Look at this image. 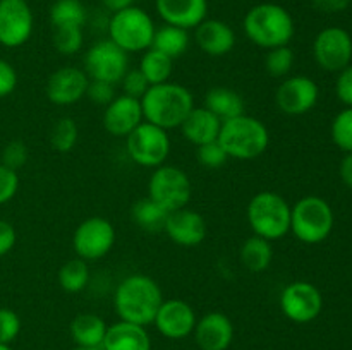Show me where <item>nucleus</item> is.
I'll list each match as a JSON object with an SVG mask.
<instances>
[{"instance_id":"obj_1","label":"nucleus","mask_w":352,"mask_h":350,"mask_svg":"<svg viewBox=\"0 0 352 350\" xmlns=\"http://www.w3.org/2000/svg\"><path fill=\"white\" fill-rule=\"evenodd\" d=\"M162 302L160 285L146 275H129L117 285L113 294V307L120 321L140 326L153 325Z\"/></svg>"},{"instance_id":"obj_2","label":"nucleus","mask_w":352,"mask_h":350,"mask_svg":"<svg viewBox=\"0 0 352 350\" xmlns=\"http://www.w3.org/2000/svg\"><path fill=\"white\" fill-rule=\"evenodd\" d=\"M141 108L146 122L168 130L182 126L195 108V98L186 86L168 81L150 86L141 98Z\"/></svg>"},{"instance_id":"obj_3","label":"nucleus","mask_w":352,"mask_h":350,"mask_svg":"<svg viewBox=\"0 0 352 350\" xmlns=\"http://www.w3.org/2000/svg\"><path fill=\"white\" fill-rule=\"evenodd\" d=\"M243 27L248 40L265 50L289 45L296 31L291 12L272 2L251 7L244 16Z\"/></svg>"},{"instance_id":"obj_4","label":"nucleus","mask_w":352,"mask_h":350,"mask_svg":"<svg viewBox=\"0 0 352 350\" xmlns=\"http://www.w3.org/2000/svg\"><path fill=\"white\" fill-rule=\"evenodd\" d=\"M219 143L234 160H254L267 151L270 144V132L267 126L256 117L243 113L239 117L222 122Z\"/></svg>"},{"instance_id":"obj_5","label":"nucleus","mask_w":352,"mask_h":350,"mask_svg":"<svg viewBox=\"0 0 352 350\" xmlns=\"http://www.w3.org/2000/svg\"><path fill=\"white\" fill-rule=\"evenodd\" d=\"M246 213L253 235L274 242L291 232V206L277 192L261 191L254 194L248 202Z\"/></svg>"},{"instance_id":"obj_6","label":"nucleus","mask_w":352,"mask_h":350,"mask_svg":"<svg viewBox=\"0 0 352 350\" xmlns=\"http://www.w3.org/2000/svg\"><path fill=\"white\" fill-rule=\"evenodd\" d=\"M155 23L146 10L141 7H129L112 14L107 24L109 40L127 54L146 51L151 48L155 36Z\"/></svg>"},{"instance_id":"obj_7","label":"nucleus","mask_w":352,"mask_h":350,"mask_svg":"<svg viewBox=\"0 0 352 350\" xmlns=\"http://www.w3.org/2000/svg\"><path fill=\"white\" fill-rule=\"evenodd\" d=\"M333 229V211L325 199L306 196L291 208V232L305 244H320Z\"/></svg>"},{"instance_id":"obj_8","label":"nucleus","mask_w":352,"mask_h":350,"mask_svg":"<svg viewBox=\"0 0 352 350\" xmlns=\"http://www.w3.org/2000/svg\"><path fill=\"white\" fill-rule=\"evenodd\" d=\"M192 185L188 174L174 165L157 167L148 180V198L168 213L186 208L191 201Z\"/></svg>"},{"instance_id":"obj_9","label":"nucleus","mask_w":352,"mask_h":350,"mask_svg":"<svg viewBox=\"0 0 352 350\" xmlns=\"http://www.w3.org/2000/svg\"><path fill=\"white\" fill-rule=\"evenodd\" d=\"M126 150L136 165L157 168L165 165L170 154V137L165 129L144 120L126 137Z\"/></svg>"},{"instance_id":"obj_10","label":"nucleus","mask_w":352,"mask_h":350,"mask_svg":"<svg viewBox=\"0 0 352 350\" xmlns=\"http://www.w3.org/2000/svg\"><path fill=\"white\" fill-rule=\"evenodd\" d=\"M82 71L93 81L110 82L116 86L129 71V54L109 38L100 40L86 51Z\"/></svg>"},{"instance_id":"obj_11","label":"nucleus","mask_w":352,"mask_h":350,"mask_svg":"<svg viewBox=\"0 0 352 350\" xmlns=\"http://www.w3.org/2000/svg\"><path fill=\"white\" fill-rule=\"evenodd\" d=\"M116 244V229L103 216H91L79 223L72 235V249L85 261H98L112 250Z\"/></svg>"},{"instance_id":"obj_12","label":"nucleus","mask_w":352,"mask_h":350,"mask_svg":"<svg viewBox=\"0 0 352 350\" xmlns=\"http://www.w3.org/2000/svg\"><path fill=\"white\" fill-rule=\"evenodd\" d=\"M316 64L329 72H340L351 65L352 38L342 27H325L313 43Z\"/></svg>"},{"instance_id":"obj_13","label":"nucleus","mask_w":352,"mask_h":350,"mask_svg":"<svg viewBox=\"0 0 352 350\" xmlns=\"http://www.w3.org/2000/svg\"><path fill=\"white\" fill-rule=\"evenodd\" d=\"M33 10L26 0H0V45L17 48L33 34Z\"/></svg>"},{"instance_id":"obj_14","label":"nucleus","mask_w":352,"mask_h":350,"mask_svg":"<svg viewBox=\"0 0 352 350\" xmlns=\"http://www.w3.org/2000/svg\"><path fill=\"white\" fill-rule=\"evenodd\" d=\"M323 297L309 281H292L282 290L280 309L287 319L294 323H309L322 312Z\"/></svg>"},{"instance_id":"obj_15","label":"nucleus","mask_w":352,"mask_h":350,"mask_svg":"<svg viewBox=\"0 0 352 350\" xmlns=\"http://www.w3.org/2000/svg\"><path fill=\"white\" fill-rule=\"evenodd\" d=\"M318 84L308 75H292L284 79L275 91L278 110L287 115H302L318 102Z\"/></svg>"},{"instance_id":"obj_16","label":"nucleus","mask_w":352,"mask_h":350,"mask_svg":"<svg viewBox=\"0 0 352 350\" xmlns=\"http://www.w3.org/2000/svg\"><path fill=\"white\" fill-rule=\"evenodd\" d=\"M198 318L191 305L182 299H168L162 302L153 319L155 328L168 340H182L195 331Z\"/></svg>"},{"instance_id":"obj_17","label":"nucleus","mask_w":352,"mask_h":350,"mask_svg":"<svg viewBox=\"0 0 352 350\" xmlns=\"http://www.w3.org/2000/svg\"><path fill=\"white\" fill-rule=\"evenodd\" d=\"M89 84V78L79 67H60L50 74L45 95L54 105L67 106L74 105L86 96V88Z\"/></svg>"},{"instance_id":"obj_18","label":"nucleus","mask_w":352,"mask_h":350,"mask_svg":"<svg viewBox=\"0 0 352 350\" xmlns=\"http://www.w3.org/2000/svg\"><path fill=\"white\" fill-rule=\"evenodd\" d=\"M141 122H144L141 100L127 95L116 96L103 112V127L113 137H127Z\"/></svg>"},{"instance_id":"obj_19","label":"nucleus","mask_w":352,"mask_h":350,"mask_svg":"<svg viewBox=\"0 0 352 350\" xmlns=\"http://www.w3.org/2000/svg\"><path fill=\"white\" fill-rule=\"evenodd\" d=\"M164 232L177 246L198 247L206 239V222L198 211L186 206L168 213Z\"/></svg>"},{"instance_id":"obj_20","label":"nucleus","mask_w":352,"mask_h":350,"mask_svg":"<svg viewBox=\"0 0 352 350\" xmlns=\"http://www.w3.org/2000/svg\"><path fill=\"white\" fill-rule=\"evenodd\" d=\"M195 342L201 350H227L234 340V325L223 312H206L196 321Z\"/></svg>"},{"instance_id":"obj_21","label":"nucleus","mask_w":352,"mask_h":350,"mask_svg":"<svg viewBox=\"0 0 352 350\" xmlns=\"http://www.w3.org/2000/svg\"><path fill=\"white\" fill-rule=\"evenodd\" d=\"M155 9L165 24L195 30L208 16V0H155Z\"/></svg>"},{"instance_id":"obj_22","label":"nucleus","mask_w":352,"mask_h":350,"mask_svg":"<svg viewBox=\"0 0 352 350\" xmlns=\"http://www.w3.org/2000/svg\"><path fill=\"white\" fill-rule=\"evenodd\" d=\"M195 41L210 57H223L236 47V33L226 21L206 17L195 27Z\"/></svg>"},{"instance_id":"obj_23","label":"nucleus","mask_w":352,"mask_h":350,"mask_svg":"<svg viewBox=\"0 0 352 350\" xmlns=\"http://www.w3.org/2000/svg\"><path fill=\"white\" fill-rule=\"evenodd\" d=\"M102 350H151V338L146 326L119 321L107 328Z\"/></svg>"},{"instance_id":"obj_24","label":"nucleus","mask_w":352,"mask_h":350,"mask_svg":"<svg viewBox=\"0 0 352 350\" xmlns=\"http://www.w3.org/2000/svg\"><path fill=\"white\" fill-rule=\"evenodd\" d=\"M220 127H222V120L219 117L213 115L205 106H195L179 129L182 130V136L189 143L201 146V144L219 139Z\"/></svg>"},{"instance_id":"obj_25","label":"nucleus","mask_w":352,"mask_h":350,"mask_svg":"<svg viewBox=\"0 0 352 350\" xmlns=\"http://www.w3.org/2000/svg\"><path fill=\"white\" fill-rule=\"evenodd\" d=\"M107 323L93 312L78 314L71 323V336L76 347L102 349L103 338L107 335Z\"/></svg>"},{"instance_id":"obj_26","label":"nucleus","mask_w":352,"mask_h":350,"mask_svg":"<svg viewBox=\"0 0 352 350\" xmlns=\"http://www.w3.org/2000/svg\"><path fill=\"white\" fill-rule=\"evenodd\" d=\"M205 108H208L222 122L246 113L244 112L246 105H244L243 96L234 91V89L226 88V86H217V88H212L206 93Z\"/></svg>"},{"instance_id":"obj_27","label":"nucleus","mask_w":352,"mask_h":350,"mask_svg":"<svg viewBox=\"0 0 352 350\" xmlns=\"http://www.w3.org/2000/svg\"><path fill=\"white\" fill-rule=\"evenodd\" d=\"M241 263L251 273H263L274 261V247L270 240L253 235L241 246Z\"/></svg>"},{"instance_id":"obj_28","label":"nucleus","mask_w":352,"mask_h":350,"mask_svg":"<svg viewBox=\"0 0 352 350\" xmlns=\"http://www.w3.org/2000/svg\"><path fill=\"white\" fill-rule=\"evenodd\" d=\"M189 47V31L182 27L164 24L162 27L155 30L153 43L151 48L162 51L164 55L170 57L172 60L182 57Z\"/></svg>"},{"instance_id":"obj_29","label":"nucleus","mask_w":352,"mask_h":350,"mask_svg":"<svg viewBox=\"0 0 352 350\" xmlns=\"http://www.w3.org/2000/svg\"><path fill=\"white\" fill-rule=\"evenodd\" d=\"M131 216H133L134 223L144 232L158 233L164 232L168 211L146 196V198H141L134 202Z\"/></svg>"},{"instance_id":"obj_30","label":"nucleus","mask_w":352,"mask_h":350,"mask_svg":"<svg viewBox=\"0 0 352 350\" xmlns=\"http://www.w3.org/2000/svg\"><path fill=\"white\" fill-rule=\"evenodd\" d=\"M138 69L146 78L150 86L164 84V82L170 81L172 72H174V60L155 48H148L141 57Z\"/></svg>"},{"instance_id":"obj_31","label":"nucleus","mask_w":352,"mask_h":350,"mask_svg":"<svg viewBox=\"0 0 352 350\" xmlns=\"http://www.w3.org/2000/svg\"><path fill=\"white\" fill-rule=\"evenodd\" d=\"M88 21V12L81 0H55L50 7V23L54 27H82Z\"/></svg>"},{"instance_id":"obj_32","label":"nucleus","mask_w":352,"mask_h":350,"mask_svg":"<svg viewBox=\"0 0 352 350\" xmlns=\"http://www.w3.org/2000/svg\"><path fill=\"white\" fill-rule=\"evenodd\" d=\"M89 281V268L88 261L81 259V257H74V259L67 261L62 264L58 270V285L62 290L69 292V294H78L88 287Z\"/></svg>"},{"instance_id":"obj_33","label":"nucleus","mask_w":352,"mask_h":350,"mask_svg":"<svg viewBox=\"0 0 352 350\" xmlns=\"http://www.w3.org/2000/svg\"><path fill=\"white\" fill-rule=\"evenodd\" d=\"M78 139L79 127L76 124V120H72L71 117H62L52 127L50 143L52 148L55 151H58V153H69V151L74 150V146L78 144Z\"/></svg>"},{"instance_id":"obj_34","label":"nucleus","mask_w":352,"mask_h":350,"mask_svg":"<svg viewBox=\"0 0 352 350\" xmlns=\"http://www.w3.org/2000/svg\"><path fill=\"white\" fill-rule=\"evenodd\" d=\"M294 65V51L289 45L268 50L265 57V69L272 78H285Z\"/></svg>"},{"instance_id":"obj_35","label":"nucleus","mask_w":352,"mask_h":350,"mask_svg":"<svg viewBox=\"0 0 352 350\" xmlns=\"http://www.w3.org/2000/svg\"><path fill=\"white\" fill-rule=\"evenodd\" d=\"M82 27L62 26L54 27V47L62 55H74L82 47Z\"/></svg>"},{"instance_id":"obj_36","label":"nucleus","mask_w":352,"mask_h":350,"mask_svg":"<svg viewBox=\"0 0 352 350\" xmlns=\"http://www.w3.org/2000/svg\"><path fill=\"white\" fill-rule=\"evenodd\" d=\"M332 139L346 153H352V106L342 110L332 122Z\"/></svg>"},{"instance_id":"obj_37","label":"nucleus","mask_w":352,"mask_h":350,"mask_svg":"<svg viewBox=\"0 0 352 350\" xmlns=\"http://www.w3.org/2000/svg\"><path fill=\"white\" fill-rule=\"evenodd\" d=\"M196 158H198L199 165L206 168H220L229 161V154L226 153L219 139L196 146Z\"/></svg>"},{"instance_id":"obj_38","label":"nucleus","mask_w":352,"mask_h":350,"mask_svg":"<svg viewBox=\"0 0 352 350\" xmlns=\"http://www.w3.org/2000/svg\"><path fill=\"white\" fill-rule=\"evenodd\" d=\"M21 331V319L9 307H0V343L10 345Z\"/></svg>"},{"instance_id":"obj_39","label":"nucleus","mask_w":352,"mask_h":350,"mask_svg":"<svg viewBox=\"0 0 352 350\" xmlns=\"http://www.w3.org/2000/svg\"><path fill=\"white\" fill-rule=\"evenodd\" d=\"M119 84H122V91H124L122 95H127L131 96V98H138V100L143 98L144 93H146L148 88H150L146 78L141 74L140 69H133V71L129 69Z\"/></svg>"},{"instance_id":"obj_40","label":"nucleus","mask_w":352,"mask_h":350,"mask_svg":"<svg viewBox=\"0 0 352 350\" xmlns=\"http://www.w3.org/2000/svg\"><path fill=\"white\" fill-rule=\"evenodd\" d=\"M28 161V148L23 141H10L6 144L2 150V165L12 168V170H19L24 167Z\"/></svg>"},{"instance_id":"obj_41","label":"nucleus","mask_w":352,"mask_h":350,"mask_svg":"<svg viewBox=\"0 0 352 350\" xmlns=\"http://www.w3.org/2000/svg\"><path fill=\"white\" fill-rule=\"evenodd\" d=\"M19 189V175L16 170L0 163V206L9 202Z\"/></svg>"},{"instance_id":"obj_42","label":"nucleus","mask_w":352,"mask_h":350,"mask_svg":"<svg viewBox=\"0 0 352 350\" xmlns=\"http://www.w3.org/2000/svg\"><path fill=\"white\" fill-rule=\"evenodd\" d=\"M86 98L91 100L93 103L107 106L116 98V86L110 84V82L93 81V79H89V84L86 88Z\"/></svg>"},{"instance_id":"obj_43","label":"nucleus","mask_w":352,"mask_h":350,"mask_svg":"<svg viewBox=\"0 0 352 350\" xmlns=\"http://www.w3.org/2000/svg\"><path fill=\"white\" fill-rule=\"evenodd\" d=\"M17 86V72L7 60L0 58V98L12 95Z\"/></svg>"},{"instance_id":"obj_44","label":"nucleus","mask_w":352,"mask_h":350,"mask_svg":"<svg viewBox=\"0 0 352 350\" xmlns=\"http://www.w3.org/2000/svg\"><path fill=\"white\" fill-rule=\"evenodd\" d=\"M336 91L344 105L352 106V65H347L346 69L340 71V75L336 84Z\"/></svg>"},{"instance_id":"obj_45","label":"nucleus","mask_w":352,"mask_h":350,"mask_svg":"<svg viewBox=\"0 0 352 350\" xmlns=\"http://www.w3.org/2000/svg\"><path fill=\"white\" fill-rule=\"evenodd\" d=\"M16 240L17 235L14 226L9 222H6V220H0V257L6 256V254H9L14 249Z\"/></svg>"},{"instance_id":"obj_46","label":"nucleus","mask_w":352,"mask_h":350,"mask_svg":"<svg viewBox=\"0 0 352 350\" xmlns=\"http://www.w3.org/2000/svg\"><path fill=\"white\" fill-rule=\"evenodd\" d=\"M311 2L313 7L316 10H320V12L336 14L346 10L351 5L352 0H311Z\"/></svg>"},{"instance_id":"obj_47","label":"nucleus","mask_w":352,"mask_h":350,"mask_svg":"<svg viewBox=\"0 0 352 350\" xmlns=\"http://www.w3.org/2000/svg\"><path fill=\"white\" fill-rule=\"evenodd\" d=\"M340 178L347 187L352 189V153H347L340 163Z\"/></svg>"},{"instance_id":"obj_48","label":"nucleus","mask_w":352,"mask_h":350,"mask_svg":"<svg viewBox=\"0 0 352 350\" xmlns=\"http://www.w3.org/2000/svg\"><path fill=\"white\" fill-rule=\"evenodd\" d=\"M102 3L107 10H110L112 14H116V12H119V10L133 7L134 0H102Z\"/></svg>"},{"instance_id":"obj_49","label":"nucleus","mask_w":352,"mask_h":350,"mask_svg":"<svg viewBox=\"0 0 352 350\" xmlns=\"http://www.w3.org/2000/svg\"><path fill=\"white\" fill-rule=\"evenodd\" d=\"M72 350H102V349H88V347H76Z\"/></svg>"},{"instance_id":"obj_50","label":"nucleus","mask_w":352,"mask_h":350,"mask_svg":"<svg viewBox=\"0 0 352 350\" xmlns=\"http://www.w3.org/2000/svg\"><path fill=\"white\" fill-rule=\"evenodd\" d=\"M0 350H12L10 345H6V343H0Z\"/></svg>"}]
</instances>
